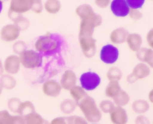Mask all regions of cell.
Segmentation results:
<instances>
[{"mask_svg":"<svg viewBox=\"0 0 153 124\" xmlns=\"http://www.w3.org/2000/svg\"><path fill=\"white\" fill-rule=\"evenodd\" d=\"M76 13L80 19L79 37H93L96 28L102 23V18L94 11L90 4H82L76 9Z\"/></svg>","mask_w":153,"mask_h":124,"instance_id":"cell-1","label":"cell"},{"mask_svg":"<svg viewBox=\"0 0 153 124\" xmlns=\"http://www.w3.org/2000/svg\"><path fill=\"white\" fill-rule=\"evenodd\" d=\"M61 45V41L59 37L49 34L39 37L34 43V48L40 54L49 56L56 53Z\"/></svg>","mask_w":153,"mask_h":124,"instance_id":"cell-2","label":"cell"},{"mask_svg":"<svg viewBox=\"0 0 153 124\" xmlns=\"http://www.w3.org/2000/svg\"><path fill=\"white\" fill-rule=\"evenodd\" d=\"M77 106L88 123H97L101 120L102 112L92 97L87 95L77 104Z\"/></svg>","mask_w":153,"mask_h":124,"instance_id":"cell-3","label":"cell"},{"mask_svg":"<svg viewBox=\"0 0 153 124\" xmlns=\"http://www.w3.org/2000/svg\"><path fill=\"white\" fill-rule=\"evenodd\" d=\"M20 64L27 69L40 68L43 64V56L35 50H25L19 55Z\"/></svg>","mask_w":153,"mask_h":124,"instance_id":"cell-4","label":"cell"},{"mask_svg":"<svg viewBox=\"0 0 153 124\" xmlns=\"http://www.w3.org/2000/svg\"><path fill=\"white\" fill-rule=\"evenodd\" d=\"M31 0H10L7 16L11 21L31 10Z\"/></svg>","mask_w":153,"mask_h":124,"instance_id":"cell-5","label":"cell"},{"mask_svg":"<svg viewBox=\"0 0 153 124\" xmlns=\"http://www.w3.org/2000/svg\"><path fill=\"white\" fill-rule=\"evenodd\" d=\"M80 85L85 91L91 92L98 87L101 83V78L100 75L95 72L88 71L85 72L79 77Z\"/></svg>","mask_w":153,"mask_h":124,"instance_id":"cell-6","label":"cell"},{"mask_svg":"<svg viewBox=\"0 0 153 124\" xmlns=\"http://www.w3.org/2000/svg\"><path fill=\"white\" fill-rule=\"evenodd\" d=\"M151 74V68L143 62H139L133 68L132 71L126 77V80L130 84L136 83L137 80H143Z\"/></svg>","mask_w":153,"mask_h":124,"instance_id":"cell-7","label":"cell"},{"mask_svg":"<svg viewBox=\"0 0 153 124\" xmlns=\"http://www.w3.org/2000/svg\"><path fill=\"white\" fill-rule=\"evenodd\" d=\"M119 50L114 45L107 44L102 48L100 51V59L107 65H112L118 60Z\"/></svg>","mask_w":153,"mask_h":124,"instance_id":"cell-8","label":"cell"},{"mask_svg":"<svg viewBox=\"0 0 153 124\" xmlns=\"http://www.w3.org/2000/svg\"><path fill=\"white\" fill-rule=\"evenodd\" d=\"M79 45L83 55L87 59H91L97 53V40L93 37L79 38Z\"/></svg>","mask_w":153,"mask_h":124,"instance_id":"cell-9","label":"cell"},{"mask_svg":"<svg viewBox=\"0 0 153 124\" xmlns=\"http://www.w3.org/2000/svg\"><path fill=\"white\" fill-rule=\"evenodd\" d=\"M21 31L14 24H7L0 31V38L5 43L16 42L20 35Z\"/></svg>","mask_w":153,"mask_h":124,"instance_id":"cell-10","label":"cell"},{"mask_svg":"<svg viewBox=\"0 0 153 124\" xmlns=\"http://www.w3.org/2000/svg\"><path fill=\"white\" fill-rule=\"evenodd\" d=\"M20 67L21 64L18 55H9L4 59L3 68H4V71H5L6 74H10V75L18 74L20 70Z\"/></svg>","mask_w":153,"mask_h":124,"instance_id":"cell-11","label":"cell"},{"mask_svg":"<svg viewBox=\"0 0 153 124\" xmlns=\"http://www.w3.org/2000/svg\"><path fill=\"white\" fill-rule=\"evenodd\" d=\"M42 91L44 95L49 98H57L60 95L62 88L59 82L55 80H48L43 82Z\"/></svg>","mask_w":153,"mask_h":124,"instance_id":"cell-12","label":"cell"},{"mask_svg":"<svg viewBox=\"0 0 153 124\" xmlns=\"http://www.w3.org/2000/svg\"><path fill=\"white\" fill-rule=\"evenodd\" d=\"M109 5L112 13L117 17H126L128 16L129 7L126 0H112Z\"/></svg>","mask_w":153,"mask_h":124,"instance_id":"cell-13","label":"cell"},{"mask_svg":"<svg viewBox=\"0 0 153 124\" xmlns=\"http://www.w3.org/2000/svg\"><path fill=\"white\" fill-rule=\"evenodd\" d=\"M109 118L112 124H127L128 117L123 107L115 106L109 113Z\"/></svg>","mask_w":153,"mask_h":124,"instance_id":"cell-14","label":"cell"},{"mask_svg":"<svg viewBox=\"0 0 153 124\" xmlns=\"http://www.w3.org/2000/svg\"><path fill=\"white\" fill-rule=\"evenodd\" d=\"M59 83L62 89L69 91L77 83L76 74L72 70H67L61 76Z\"/></svg>","mask_w":153,"mask_h":124,"instance_id":"cell-15","label":"cell"},{"mask_svg":"<svg viewBox=\"0 0 153 124\" xmlns=\"http://www.w3.org/2000/svg\"><path fill=\"white\" fill-rule=\"evenodd\" d=\"M136 57L140 61L149 65L150 68L153 67V51L152 48H140L135 52Z\"/></svg>","mask_w":153,"mask_h":124,"instance_id":"cell-16","label":"cell"},{"mask_svg":"<svg viewBox=\"0 0 153 124\" xmlns=\"http://www.w3.org/2000/svg\"><path fill=\"white\" fill-rule=\"evenodd\" d=\"M0 124H25L24 117L19 115H12L7 110L0 111Z\"/></svg>","mask_w":153,"mask_h":124,"instance_id":"cell-17","label":"cell"},{"mask_svg":"<svg viewBox=\"0 0 153 124\" xmlns=\"http://www.w3.org/2000/svg\"><path fill=\"white\" fill-rule=\"evenodd\" d=\"M128 34V32L126 29L124 28H118L111 31L109 39L113 44L121 45L126 43Z\"/></svg>","mask_w":153,"mask_h":124,"instance_id":"cell-18","label":"cell"},{"mask_svg":"<svg viewBox=\"0 0 153 124\" xmlns=\"http://www.w3.org/2000/svg\"><path fill=\"white\" fill-rule=\"evenodd\" d=\"M128 48L131 51L136 52L140 48L143 43V39L139 34L137 33H131L128 34L126 40Z\"/></svg>","mask_w":153,"mask_h":124,"instance_id":"cell-19","label":"cell"},{"mask_svg":"<svg viewBox=\"0 0 153 124\" xmlns=\"http://www.w3.org/2000/svg\"><path fill=\"white\" fill-rule=\"evenodd\" d=\"M0 86L1 89L5 90H12L16 86V80L13 75L2 74L0 75Z\"/></svg>","mask_w":153,"mask_h":124,"instance_id":"cell-20","label":"cell"},{"mask_svg":"<svg viewBox=\"0 0 153 124\" xmlns=\"http://www.w3.org/2000/svg\"><path fill=\"white\" fill-rule=\"evenodd\" d=\"M149 108H150V106H149V102L145 100H137L131 104V109L133 112L139 114L147 112L149 110Z\"/></svg>","mask_w":153,"mask_h":124,"instance_id":"cell-21","label":"cell"},{"mask_svg":"<svg viewBox=\"0 0 153 124\" xmlns=\"http://www.w3.org/2000/svg\"><path fill=\"white\" fill-rule=\"evenodd\" d=\"M122 90L119 82L109 81L105 89V95L107 98L113 99L120 91Z\"/></svg>","mask_w":153,"mask_h":124,"instance_id":"cell-22","label":"cell"},{"mask_svg":"<svg viewBox=\"0 0 153 124\" xmlns=\"http://www.w3.org/2000/svg\"><path fill=\"white\" fill-rule=\"evenodd\" d=\"M70 92V95L71 96V98H73L72 100L75 101L76 103H79L82 99H83L85 97H86L87 95V92L81 86H74L73 87H72L71 89L69 90Z\"/></svg>","mask_w":153,"mask_h":124,"instance_id":"cell-23","label":"cell"},{"mask_svg":"<svg viewBox=\"0 0 153 124\" xmlns=\"http://www.w3.org/2000/svg\"><path fill=\"white\" fill-rule=\"evenodd\" d=\"M43 8L48 13L56 14L61 8V3L59 0H46L43 4Z\"/></svg>","mask_w":153,"mask_h":124,"instance_id":"cell-24","label":"cell"},{"mask_svg":"<svg viewBox=\"0 0 153 124\" xmlns=\"http://www.w3.org/2000/svg\"><path fill=\"white\" fill-rule=\"evenodd\" d=\"M130 97L126 91L121 90L114 98H113V103L116 106L123 107L129 103Z\"/></svg>","mask_w":153,"mask_h":124,"instance_id":"cell-25","label":"cell"},{"mask_svg":"<svg viewBox=\"0 0 153 124\" xmlns=\"http://www.w3.org/2000/svg\"><path fill=\"white\" fill-rule=\"evenodd\" d=\"M77 107V103L72 99H66L60 103V109L65 114H70L74 112Z\"/></svg>","mask_w":153,"mask_h":124,"instance_id":"cell-26","label":"cell"},{"mask_svg":"<svg viewBox=\"0 0 153 124\" xmlns=\"http://www.w3.org/2000/svg\"><path fill=\"white\" fill-rule=\"evenodd\" d=\"M34 112H35V107L34 104L31 101H26L20 103L17 110V114L22 117H25V115Z\"/></svg>","mask_w":153,"mask_h":124,"instance_id":"cell-27","label":"cell"},{"mask_svg":"<svg viewBox=\"0 0 153 124\" xmlns=\"http://www.w3.org/2000/svg\"><path fill=\"white\" fill-rule=\"evenodd\" d=\"M106 77L109 81H117L122 79L123 72L120 68L117 66H112L108 68L107 73H106Z\"/></svg>","mask_w":153,"mask_h":124,"instance_id":"cell-28","label":"cell"},{"mask_svg":"<svg viewBox=\"0 0 153 124\" xmlns=\"http://www.w3.org/2000/svg\"><path fill=\"white\" fill-rule=\"evenodd\" d=\"M23 117L25 124H43L45 120L43 117L36 112L30 113Z\"/></svg>","mask_w":153,"mask_h":124,"instance_id":"cell-29","label":"cell"},{"mask_svg":"<svg viewBox=\"0 0 153 124\" xmlns=\"http://www.w3.org/2000/svg\"><path fill=\"white\" fill-rule=\"evenodd\" d=\"M115 106H116L114 105V103L111 101L103 100L100 103V105H99L98 107L101 112L105 113V114H109Z\"/></svg>","mask_w":153,"mask_h":124,"instance_id":"cell-30","label":"cell"},{"mask_svg":"<svg viewBox=\"0 0 153 124\" xmlns=\"http://www.w3.org/2000/svg\"><path fill=\"white\" fill-rule=\"evenodd\" d=\"M13 22L14 25H16L19 28L20 31H24L29 27V21L22 15L16 17Z\"/></svg>","mask_w":153,"mask_h":124,"instance_id":"cell-31","label":"cell"},{"mask_svg":"<svg viewBox=\"0 0 153 124\" xmlns=\"http://www.w3.org/2000/svg\"><path fill=\"white\" fill-rule=\"evenodd\" d=\"M22 101L17 98H12L8 100L7 103V106L8 109L13 113H17L18 108L19 106V104Z\"/></svg>","mask_w":153,"mask_h":124,"instance_id":"cell-32","label":"cell"},{"mask_svg":"<svg viewBox=\"0 0 153 124\" xmlns=\"http://www.w3.org/2000/svg\"><path fill=\"white\" fill-rule=\"evenodd\" d=\"M65 118L67 124H88V122L81 116L71 115Z\"/></svg>","mask_w":153,"mask_h":124,"instance_id":"cell-33","label":"cell"},{"mask_svg":"<svg viewBox=\"0 0 153 124\" xmlns=\"http://www.w3.org/2000/svg\"><path fill=\"white\" fill-rule=\"evenodd\" d=\"M26 50V45L23 41H16L13 45V51L15 54H18L19 56L22 52Z\"/></svg>","mask_w":153,"mask_h":124,"instance_id":"cell-34","label":"cell"},{"mask_svg":"<svg viewBox=\"0 0 153 124\" xmlns=\"http://www.w3.org/2000/svg\"><path fill=\"white\" fill-rule=\"evenodd\" d=\"M31 10L35 13H41L43 10V4L42 0H31Z\"/></svg>","mask_w":153,"mask_h":124,"instance_id":"cell-35","label":"cell"},{"mask_svg":"<svg viewBox=\"0 0 153 124\" xmlns=\"http://www.w3.org/2000/svg\"><path fill=\"white\" fill-rule=\"evenodd\" d=\"M146 0H126L129 8L140 9L143 7Z\"/></svg>","mask_w":153,"mask_h":124,"instance_id":"cell-36","label":"cell"},{"mask_svg":"<svg viewBox=\"0 0 153 124\" xmlns=\"http://www.w3.org/2000/svg\"><path fill=\"white\" fill-rule=\"evenodd\" d=\"M128 15H129V17L134 22H137L143 17V13L139 10V9L129 8Z\"/></svg>","mask_w":153,"mask_h":124,"instance_id":"cell-37","label":"cell"},{"mask_svg":"<svg viewBox=\"0 0 153 124\" xmlns=\"http://www.w3.org/2000/svg\"><path fill=\"white\" fill-rule=\"evenodd\" d=\"M134 123L135 124H151L150 120L146 116L143 114H139L134 120Z\"/></svg>","mask_w":153,"mask_h":124,"instance_id":"cell-38","label":"cell"},{"mask_svg":"<svg viewBox=\"0 0 153 124\" xmlns=\"http://www.w3.org/2000/svg\"><path fill=\"white\" fill-rule=\"evenodd\" d=\"M94 2L100 8H106L110 4L111 0H94Z\"/></svg>","mask_w":153,"mask_h":124,"instance_id":"cell-39","label":"cell"},{"mask_svg":"<svg viewBox=\"0 0 153 124\" xmlns=\"http://www.w3.org/2000/svg\"><path fill=\"white\" fill-rule=\"evenodd\" d=\"M146 42H147L148 45L150 47V48H152L153 47V31L152 29H151L149 32L146 34Z\"/></svg>","mask_w":153,"mask_h":124,"instance_id":"cell-40","label":"cell"},{"mask_svg":"<svg viewBox=\"0 0 153 124\" xmlns=\"http://www.w3.org/2000/svg\"><path fill=\"white\" fill-rule=\"evenodd\" d=\"M49 124H67V122L65 117H58L52 120V121L49 122Z\"/></svg>","mask_w":153,"mask_h":124,"instance_id":"cell-41","label":"cell"},{"mask_svg":"<svg viewBox=\"0 0 153 124\" xmlns=\"http://www.w3.org/2000/svg\"><path fill=\"white\" fill-rule=\"evenodd\" d=\"M4 74V68H3V62L0 58V75Z\"/></svg>","mask_w":153,"mask_h":124,"instance_id":"cell-42","label":"cell"},{"mask_svg":"<svg viewBox=\"0 0 153 124\" xmlns=\"http://www.w3.org/2000/svg\"><path fill=\"white\" fill-rule=\"evenodd\" d=\"M152 95H153V91L151 90L150 92H149V101H150V103H153Z\"/></svg>","mask_w":153,"mask_h":124,"instance_id":"cell-43","label":"cell"},{"mask_svg":"<svg viewBox=\"0 0 153 124\" xmlns=\"http://www.w3.org/2000/svg\"><path fill=\"white\" fill-rule=\"evenodd\" d=\"M3 9V2L0 0V13H1V10Z\"/></svg>","mask_w":153,"mask_h":124,"instance_id":"cell-44","label":"cell"},{"mask_svg":"<svg viewBox=\"0 0 153 124\" xmlns=\"http://www.w3.org/2000/svg\"><path fill=\"white\" fill-rule=\"evenodd\" d=\"M43 124H49V122L47 121V120H44V122H43Z\"/></svg>","mask_w":153,"mask_h":124,"instance_id":"cell-45","label":"cell"},{"mask_svg":"<svg viewBox=\"0 0 153 124\" xmlns=\"http://www.w3.org/2000/svg\"><path fill=\"white\" fill-rule=\"evenodd\" d=\"M1 93H2V89H1V86H0V95H1Z\"/></svg>","mask_w":153,"mask_h":124,"instance_id":"cell-46","label":"cell"},{"mask_svg":"<svg viewBox=\"0 0 153 124\" xmlns=\"http://www.w3.org/2000/svg\"><path fill=\"white\" fill-rule=\"evenodd\" d=\"M2 2H4V1H10V0H1Z\"/></svg>","mask_w":153,"mask_h":124,"instance_id":"cell-47","label":"cell"},{"mask_svg":"<svg viewBox=\"0 0 153 124\" xmlns=\"http://www.w3.org/2000/svg\"><path fill=\"white\" fill-rule=\"evenodd\" d=\"M91 124H98V123H91Z\"/></svg>","mask_w":153,"mask_h":124,"instance_id":"cell-48","label":"cell"}]
</instances>
